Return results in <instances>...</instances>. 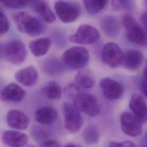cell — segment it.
Here are the masks:
<instances>
[{
	"label": "cell",
	"mask_w": 147,
	"mask_h": 147,
	"mask_svg": "<svg viewBox=\"0 0 147 147\" xmlns=\"http://www.w3.org/2000/svg\"><path fill=\"white\" fill-rule=\"evenodd\" d=\"M141 21L144 26V27L145 28V29L147 30V12L143 14L141 17Z\"/></svg>",
	"instance_id": "d6a6232c"
},
{
	"label": "cell",
	"mask_w": 147,
	"mask_h": 147,
	"mask_svg": "<svg viewBox=\"0 0 147 147\" xmlns=\"http://www.w3.org/2000/svg\"><path fill=\"white\" fill-rule=\"evenodd\" d=\"M51 45V41L48 37H43L32 41L29 44L31 53L36 57L45 55Z\"/></svg>",
	"instance_id": "d6986e66"
},
{
	"label": "cell",
	"mask_w": 147,
	"mask_h": 147,
	"mask_svg": "<svg viewBox=\"0 0 147 147\" xmlns=\"http://www.w3.org/2000/svg\"><path fill=\"white\" fill-rule=\"evenodd\" d=\"M36 13L42 20L51 23L56 19V16L50 7L43 1H34L32 4Z\"/></svg>",
	"instance_id": "44dd1931"
},
{
	"label": "cell",
	"mask_w": 147,
	"mask_h": 147,
	"mask_svg": "<svg viewBox=\"0 0 147 147\" xmlns=\"http://www.w3.org/2000/svg\"><path fill=\"white\" fill-rule=\"evenodd\" d=\"M142 91L145 94L146 98H147V82H145L142 86Z\"/></svg>",
	"instance_id": "836d02e7"
},
{
	"label": "cell",
	"mask_w": 147,
	"mask_h": 147,
	"mask_svg": "<svg viewBox=\"0 0 147 147\" xmlns=\"http://www.w3.org/2000/svg\"><path fill=\"white\" fill-rule=\"evenodd\" d=\"M43 95L49 99L56 100L61 98L62 90L58 83L55 81L48 82L42 89Z\"/></svg>",
	"instance_id": "7402d4cb"
},
{
	"label": "cell",
	"mask_w": 147,
	"mask_h": 147,
	"mask_svg": "<svg viewBox=\"0 0 147 147\" xmlns=\"http://www.w3.org/2000/svg\"><path fill=\"white\" fill-rule=\"evenodd\" d=\"M65 147H79V146L74 145V144H69V145H67V146H65Z\"/></svg>",
	"instance_id": "d590c367"
},
{
	"label": "cell",
	"mask_w": 147,
	"mask_h": 147,
	"mask_svg": "<svg viewBox=\"0 0 147 147\" xmlns=\"http://www.w3.org/2000/svg\"><path fill=\"white\" fill-rule=\"evenodd\" d=\"M26 95L25 91L19 85L11 83L1 90V99L5 102H19L22 101Z\"/></svg>",
	"instance_id": "4fadbf2b"
},
{
	"label": "cell",
	"mask_w": 147,
	"mask_h": 147,
	"mask_svg": "<svg viewBox=\"0 0 147 147\" xmlns=\"http://www.w3.org/2000/svg\"><path fill=\"white\" fill-rule=\"evenodd\" d=\"M6 122L10 127L24 130L28 128L30 121L28 117L22 111L11 110L7 113Z\"/></svg>",
	"instance_id": "7c38bea8"
},
{
	"label": "cell",
	"mask_w": 147,
	"mask_h": 147,
	"mask_svg": "<svg viewBox=\"0 0 147 147\" xmlns=\"http://www.w3.org/2000/svg\"><path fill=\"white\" fill-rule=\"evenodd\" d=\"M65 92L69 97L72 98L74 99L75 96L77 94L80 92V90L79 87L77 86H76L73 83H71L67 86L65 89Z\"/></svg>",
	"instance_id": "f1b7e54d"
},
{
	"label": "cell",
	"mask_w": 147,
	"mask_h": 147,
	"mask_svg": "<svg viewBox=\"0 0 147 147\" xmlns=\"http://www.w3.org/2000/svg\"><path fill=\"white\" fill-rule=\"evenodd\" d=\"M99 38V33L94 27L83 24L80 25L76 33L69 36V40L79 44H91L96 42Z\"/></svg>",
	"instance_id": "5b68a950"
},
{
	"label": "cell",
	"mask_w": 147,
	"mask_h": 147,
	"mask_svg": "<svg viewBox=\"0 0 147 147\" xmlns=\"http://www.w3.org/2000/svg\"><path fill=\"white\" fill-rule=\"evenodd\" d=\"M55 10L59 19L64 23L74 21L80 14V10L77 6L64 1H57L55 4Z\"/></svg>",
	"instance_id": "9c48e42d"
},
{
	"label": "cell",
	"mask_w": 147,
	"mask_h": 147,
	"mask_svg": "<svg viewBox=\"0 0 147 147\" xmlns=\"http://www.w3.org/2000/svg\"><path fill=\"white\" fill-rule=\"evenodd\" d=\"M103 95L109 100H115L120 98L124 92L121 84L110 78L102 79L99 83Z\"/></svg>",
	"instance_id": "8fae6325"
},
{
	"label": "cell",
	"mask_w": 147,
	"mask_h": 147,
	"mask_svg": "<svg viewBox=\"0 0 147 147\" xmlns=\"http://www.w3.org/2000/svg\"><path fill=\"white\" fill-rule=\"evenodd\" d=\"M144 76L145 78L147 80V63H146V65L144 70Z\"/></svg>",
	"instance_id": "e575fe53"
},
{
	"label": "cell",
	"mask_w": 147,
	"mask_h": 147,
	"mask_svg": "<svg viewBox=\"0 0 147 147\" xmlns=\"http://www.w3.org/2000/svg\"><path fill=\"white\" fill-rule=\"evenodd\" d=\"M109 147H137L136 145L130 141H124L120 142H110Z\"/></svg>",
	"instance_id": "f546056e"
},
{
	"label": "cell",
	"mask_w": 147,
	"mask_h": 147,
	"mask_svg": "<svg viewBox=\"0 0 147 147\" xmlns=\"http://www.w3.org/2000/svg\"><path fill=\"white\" fill-rule=\"evenodd\" d=\"M129 107L134 115L141 122L147 119V106L144 98L139 94H133L129 101Z\"/></svg>",
	"instance_id": "5bb4252c"
},
{
	"label": "cell",
	"mask_w": 147,
	"mask_h": 147,
	"mask_svg": "<svg viewBox=\"0 0 147 147\" xmlns=\"http://www.w3.org/2000/svg\"><path fill=\"white\" fill-rule=\"evenodd\" d=\"M99 132L94 125L87 126L84 130L83 137L84 141L88 144H94L98 141L99 138Z\"/></svg>",
	"instance_id": "d4e9b609"
},
{
	"label": "cell",
	"mask_w": 147,
	"mask_h": 147,
	"mask_svg": "<svg viewBox=\"0 0 147 147\" xmlns=\"http://www.w3.org/2000/svg\"><path fill=\"white\" fill-rule=\"evenodd\" d=\"M111 5L115 10H128L133 7L134 1L133 0H112Z\"/></svg>",
	"instance_id": "4316f807"
},
{
	"label": "cell",
	"mask_w": 147,
	"mask_h": 147,
	"mask_svg": "<svg viewBox=\"0 0 147 147\" xmlns=\"http://www.w3.org/2000/svg\"><path fill=\"white\" fill-rule=\"evenodd\" d=\"M0 11H1V5H0Z\"/></svg>",
	"instance_id": "74e56055"
},
{
	"label": "cell",
	"mask_w": 147,
	"mask_h": 147,
	"mask_svg": "<svg viewBox=\"0 0 147 147\" xmlns=\"http://www.w3.org/2000/svg\"><path fill=\"white\" fill-rule=\"evenodd\" d=\"M122 23L126 29V38L129 42L138 45H147V33L131 16H124Z\"/></svg>",
	"instance_id": "7a4b0ae2"
},
{
	"label": "cell",
	"mask_w": 147,
	"mask_h": 147,
	"mask_svg": "<svg viewBox=\"0 0 147 147\" xmlns=\"http://www.w3.org/2000/svg\"><path fill=\"white\" fill-rule=\"evenodd\" d=\"M123 53L121 48L114 42H109L103 48L101 52L102 62L111 68L118 67L122 62Z\"/></svg>",
	"instance_id": "8992f818"
},
{
	"label": "cell",
	"mask_w": 147,
	"mask_h": 147,
	"mask_svg": "<svg viewBox=\"0 0 147 147\" xmlns=\"http://www.w3.org/2000/svg\"><path fill=\"white\" fill-rule=\"evenodd\" d=\"M64 127L71 133L78 131L81 128L83 120L78 111L74 106L68 103L63 104Z\"/></svg>",
	"instance_id": "52a82bcc"
},
{
	"label": "cell",
	"mask_w": 147,
	"mask_h": 147,
	"mask_svg": "<svg viewBox=\"0 0 147 147\" xmlns=\"http://www.w3.org/2000/svg\"><path fill=\"white\" fill-rule=\"evenodd\" d=\"M56 111L51 107H42L37 109L34 113L35 120L43 125L52 123L57 118Z\"/></svg>",
	"instance_id": "ffe728a7"
},
{
	"label": "cell",
	"mask_w": 147,
	"mask_h": 147,
	"mask_svg": "<svg viewBox=\"0 0 147 147\" xmlns=\"http://www.w3.org/2000/svg\"><path fill=\"white\" fill-rule=\"evenodd\" d=\"M74 107L79 111L94 117L100 113V107L95 96L87 93L79 92L73 99Z\"/></svg>",
	"instance_id": "3957f363"
},
{
	"label": "cell",
	"mask_w": 147,
	"mask_h": 147,
	"mask_svg": "<svg viewBox=\"0 0 147 147\" xmlns=\"http://www.w3.org/2000/svg\"><path fill=\"white\" fill-rule=\"evenodd\" d=\"M107 2V0H83L84 7L91 14L98 13L103 9Z\"/></svg>",
	"instance_id": "603a6c76"
},
{
	"label": "cell",
	"mask_w": 147,
	"mask_h": 147,
	"mask_svg": "<svg viewBox=\"0 0 147 147\" xmlns=\"http://www.w3.org/2000/svg\"><path fill=\"white\" fill-rule=\"evenodd\" d=\"M13 19L17 29L21 33L36 36L41 34L45 29L44 25L38 19L25 11L13 14Z\"/></svg>",
	"instance_id": "6da1fadb"
},
{
	"label": "cell",
	"mask_w": 147,
	"mask_h": 147,
	"mask_svg": "<svg viewBox=\"0 0 147 147\" xmlns=\"http://www.w3.org/2000/svg\"><path fill=\"white\" fill-rule=\"evenodd\" d=\"M144 59L142 52L137 49H129L125 54L122 61L124 66L130 70H136L141 65Z\"/></svg>",
	"instance_id": "e0dca14e"
},
{
	"label": "cell",
	"mask_w": 147,
	"mask_h": 147,
	"mask_svg": "<svg viewBox=\"0 0 147 147\" xmlns=\"http://www.w3.org/2000/svg\"><path fill=\"white\" fill-rule=\"evenodd\" d=\"M89 60L88 51L82 47H74L65 51L62 56L63 62L72 68L84 67Z\"/></svg>",
	"instance_id": "277c9868"
},
{
	"label": "cell",
	"mask_w": 147,
	"mask_h": 147,
	"mask_svg": "<svg viewBox=\"0 0 147 147\" xmlns=\"http://www.w3.org/2000/svg\"><path fill=\"white\" fill-rule=\"evenodd\" d=\"M146 139H147V131H146Z\"/></svg>",
	"instance_id": "f35d334b"
},
{
	"label": "cell",
	"mask_w": 147,
	"mask_h": 147,
	"mask_svg": "<svg viewBox=\"0 0 147 147\" xmlns=\"http://www.w3.org/2000/svg\"><path fill=\"white\" fill-rule=\"evenodd\" d=\"M120 123L122 130L126 135L136 137L142 132L141 121L129 112H124L121 114Z\"/></svg>",
	"instance_id": "30bf717a"
},
{
	"label": "cell",
	"mask_w": 147,
	"mask_h": 147,
	"mask_svg": "<svg viewBox=\"0 0 147 147\" xmlns=\"http://www.w3.org/2000/svg\"><path fill=\"white\" fill-rule=\"evenodd\" d=\"M75 80L80 86L90 88L93 87L94 80L90 72L86 71H80L75 76Z\"/></svg>",
	"instance_id": "cb8c5ba5"
},
{
	"label": "cell",
	"mask_w": 147,
	"mask_h": 147,
	"mask_svg": "<svg viewBox=\"0 0 147 147\" xmlns=\"http://www.w3.org/2000/svg\"><path fill=\"white\" fill-rule=\"evenodd\" d=\"M26 57V47L22 42L13 40L6 44L5 58L11 63L20 65L25 60Z\"/></svg>",
	"instance_id": "ba28073f"
},
{
	"label": "cell",
	"mask_w": 147,
	"mask_h": 147,
	"mask_svg": "<svg viewBox=\"0 0 147 147\" xmlns=\"http://www.w3.org/2000/svg\"><path fill=\"white\" fill-rule=\"evenodd\" d=\"M100 28L108 37H114L119 32L120 25L118 20L111 16L103 17L100 20Z\"/></svg>",
	"instance_id": "ac0fdd59"
},
{
	"label": "cell",
	"mask_w": 147,
	"mask_h": 147,
	"mask_svg": "<svg viewBox=\"0 0 147 147\" xmlns=\"http://www.w3.org/2000/svg\"><path fill=\"white\" fill-rule=\"evenodd\" d=\"M6 44L0 42V60L5 58V52Z\"/></svg>",
	"instance_id": "1f68e13d"
},
{
	"label": "cell",
	"mask_w": 147,
	"mask_h": 147,
	"mask_svg": "<svg viewBox=\"0 0 147 147\" xmlns=\"http://www.w3.org/2000/svg\"><path fill=\"white\" fill-rule=\"evenodd\" d=\"M2 141L8 147H24L28 142V137L21 131L7 130L2 134Z\"/></svg>",
	"instance_id": "9a60e30c"
},
{
	"label": "cell",
	"mask_w": 147,
	"mask_h": 147,
	"mask_svg": "<svg viewBox=\"0 0 147 147\" xmlns=\"http://www.w3.org/2000/svg\"><path fill=\"white\" fill-rule=\"evenodd\" d=\"M42 147H60V145L56 140H49L42 143Z\"/></svg>",
	"instance_id": "4dcf8cb0"
},
{
	"label": "cell",
	"mask_w": 147,
	"mask_h": 147,
	"mask_svg": "<svg viewBox=\"0 0 147 147\" xmlns=\"http://www.w3.org/2000/svg\"><path fill=\"white\" fill-rule=\"evenodd\" d=\"M9 29V22L6 16L0 11V35L6 33Z\"/></svg>",
	"instance_id": "83f0119b"
},
{
	"label": "cell",
	"mask_w": 147,
	"mask_h": 147,
	"mask_svg": "<svg viewBox=\"0 0 147 147\" xmlns=\"http://www.w3.org/2000/svg\"><path fill=\"white\" fill-rule=\"evenodd\" d=\"M17 81L25 87H32L37 82L38 72L32 65L26 67L18 70L15 74Z\"/></svg>",
	"instance_id": "2e32d148"
},
{
	"label": "cell",
	"mask_w": 147,
	"mask_h": 147,
	"mask_svg": "<svg viewBox=\"0 0 147 147\" xmlns=\"http://www.w3.org/2000/svg\"><path fill=\"white\" fill-rule=\"evenodd\" d=\"M34 1V0H0L5 6L14 9L24 7L28 5L32 4Z\"/></svg>",
	"instance_id": "484cf974"
},
{
	"label": "cell",
	"mask_w": 147,
	"mask_h": 147,
	"mask_svg": "<svg viewBox=\"0 0 147 147\" xmlns=\"http://www.w3.org/2000/svg\"><path fill=\"white\" fill-rule=\"evenodd\" d=\"M145 3H146V5L147 6V0H145Z\"/></svg>",
	"instance_id": "8d00e7d4"
}]
</instances>
